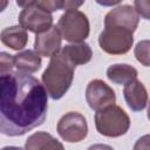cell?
I'll list each match as a JSON object with an SVG mask.
<instances>
[{
	"mask_svg": "<svg viewBox=\"0 0 150 150\" xmlns=\"http://www.w3.org/2000/svg\"><path fill=\"white\" fill-rule=\"evenodd\" d=\"M48 95L34 76L12 71L0 77V132L15 137L43 124Z\"/></svg>",
	"mask_w": 150,
	"mask_h": 150,
	"instance_id": "6da1fadb",
	"label": "cell"
},
{
	"mask_svg": "<svg viewBox=\"0 0 150 150\" xmlns=\"http://www.w3.org/2000/svg\"><path fill=\"white\" fill-rule=\"evenodd\" d=\"M75 66L66 59L61 52L50 57V61L45 69L41 81L47 95L53 100H60L64 96L73 83Z\"/></svg>",
	"mask_w": 150,
	"mask_h": 150,
	"instance_id": "7a4b0ae2",
	"label": "cell"
},
{
	"mask_svg": "<svg viewBox=\"0 0 150 150\" xmlns=\"http://www.w3.org/2000/svg\"><path fill=\"white\" fill-rule=\"evenodd\" d=\"M94 121L98 134L105 137H120L130 128L129 115L116 104L96 111Z\"/></svg>",
	"mask_w": 150,
	"mask_h": 150,
	"instance_id": "3957f363",
	"label": "cell"
},
{
	"mask_svg": "<svg viewBox=\"0 0 150 150\" xmlns=\"http://www.w3.org/2000/svg\"><path fill=\"white\" fill-rule=\"evenodd\" d=\"M56 27L62 39L71 43L84 42L90 32L88 16L79 9L66 11L60 16Z\"/></svg>",
	"mask_w": 150,
	"mask_h": 150,
	"instance_id": "277c9868",
	"label": "cell"
},
{
	"mask_svg": "<svg viewBox=\"0 0 150 150\" xmlns=\"http://www.w3.org/2000/svg\"><path fill=\"white\" fill-rule=\"evenodd\" d=\"M16 5L22 7V11L19 14V25L25 30L40 34L53 26L52 13L36 5L35 0L16 1Z\"/></svg>",
	"mask_w": 150,
	"mask_h": 150,
	"instance_id": "5b68a950",
	"label": "cell"
},
{
	"mask_svg": "<svg viewBox=\"0 0 150 150\" xmlns=\"http://www.w3.org/2000/svg\"><path fill=\"white\" fill-rule=\"evenodd\" d=\"M101 49L110 55L127 54L134 45V33L118 27L104 28L98 35Z\"/></svg>",
	"mask_w": 150,
	"mask_h": 150,
	"instance_id": "8992f818",
	"label": "cell"
},
{
	"mask_svg": "<svg viewBox=\"0 0 150 150\" xmlns=\"http://www.w3.org/2000/svg\"><path fill=\"white\" fill-rule=\"evenodd\" d=\"M56 130L59 136L66 142H81L88 135L87 120L82 114L77 111H69L59 120Z\"/></svg>",
	"mask_w": 150,
	"mask_h": 150,
	"instance_id": "52a82bcc",
	"label": "cell"
},
{
	"mask_svg": "<svg viewBox=\"0 0 150 150\" xmlns=\"http://www.w3.org/2000/svg\"><path fill=\"white\" fill-rule=\"evenodd\" d=\"M86 100L93 110L98 111L115 104L116 95L109 84L100 79H95L91 80L86 88Z\"/></svg>",
	"mask_w": 150,
	"mask_h": 150,
	"instance_id": "ba28073f",
	"label": "cell"
},
{
	"mask_svg": "<svg viewBox=\"0 0 150 150\" xmlns=\"http://www.w3.org/2000/svg\"><path fill=\"white\" fill-rule=\"evenodd\" d=\"M139 22V16L131 5H120L110 9L104 16V28L118 27L135 33Z\"/></svg>",
	"mask_w": 150,
	"mask_h": 150,
	"instance_id": "9c48e42d",
	"label": "cell"
},
{
	"mask_svg": "<svg viewBox=\"0 0 150 150\" xmlns=\"http://www.w3.org/2000/svg\"><path fill=\"white\" fill-rule=\"evenodd\" d=\"M62 36L56 26H52L48 30L36 34L34 41V52L39 56L53 57L61 50Z\"/></svg>",
	"mask_w": 150,
	"mask_h": 150,
	"instance_id": "30bf717a",
	"label": "cell"
},
{
	"mask_svg": "<svg viewBox=\"0 0 150 150\" xmlns=\"http://www.w3.org/2000/svg\"><path fill=\"white\" fill-rule=\"evenodd\" d=\"M123 96L128 107L132 111H142L148 105V90L145 86L138 80H135L124 86Z\"/></svg>",
	"mask_w": 150,
	"mask_h": 150,
	"instance_id": "8fae6325",
	"label": "cell"
},
{
	"mask_svg": "<svg viewBox=\"0 0 150 150\" xmlns=\"http://www.w3.org/2000/svg\"><path fill=\"white\" fill-rule=\"evenodd\" d=\"M25 150H64V146L49 132L38 131L26 139Z\"/></svg>",
	"mask_w": 150,
	"mask_h": 150,
	"instance_id": "7c38bea8",
	"label": "cell"
},
{
	"mask_svg": "<svg viewBox=\"0 0 150 150\" xmlns=\"http://www.w3.org/2000/svg\"><path fill=\"white\" fill-rule=\"evenodd\" d=\"M61 54L68 59L75 67L88 63L93 57V50L87 42L70 43L61 48Z\"/></svg>",
	"mask_w": 150,
	"mask_h": 150,
	"instance_id": "4fadbf2b",
	"label": "cell"
},
{
	"mask_svg": "<svg viewBox=\"0 0 150 150\" xmlns=\"http://www.w3.org/2000/svg\"><path fill=\"white\" fill-rule=\"evenodd\" d=\"M0 41L13 50H21L27 46L28 34L20 26H11L1 30Z\"/></svg>",
	"mask_w": 150,
	"mask_h": 150,
	"instance_id": "5bb4252c",
	"label": "cell"
},
{
	"mask_svg": "<svg viewBox=\"0 0 150 150\" xmlns=\"http://www.w3.org/2000/svg\"><path fill=\"white\" fill-rule=\"evenodd\" d=\"M138 71L135 67L127 63H115L108 67L107 77L109 81L116 84H128L137 80Z\"/></svg>",
	"mask_w": 150,
	"mask_h": 150,
	"instance_id": "9a60e30c",
	"label": "cell"
},
{
	"mask_svg": "<svg viewBox=\"0 0 150 150\" xmlns=\"http://www.w3.org/2000/svg\"><path fill=\"white\" fill-rule=\"evenodd\" d=\"M41 56H39L34 50L27 49L14 55V67L18 71L25 74H32L41 68Z\"/></svg>",
	"mask_w": 150,
	"mask_h": 150,
	"instance_id": "2e32d148",
	"label": "cell"
},
{
	"mask_svg": "<svg viewBox=\"0 0 150 150\" xmlns=\"http://www.w3.org/2000/svg\"><path fill=\"white\" fill-rule=\"evenodd\" d=\"M134 53L138 62H141L144 67H149V40L139 41L136 45Z\"/></svg>",
	"mask_w": 150,
	"mask_h": 150,
	"instance_id": "e0dca14e",
	"label": "cell"
},
{
	"mask_svg": "<svg viewBox=\"0 0 150 150\" xmlns=\"http://www.w3.org/2000/svg\"><path fill=\"white\" fill-rule=\"evenodd\" d=\"M14 67V55L6 52H0V77L12 73Z\"/></svg>",
	"mask_w": 150,
	"mask_h": 150,
	"instance_id": "ac0fdd59",
	"label": "cell"
},
{
	"mask_svg": "<svg viewBox=\"0 0 150 150\" xmlns=\"http://www.w3.org/2000/svg\"><path fill=\"white\" fill-rule=\"evenodd\" d=\"M36 5L48 11L49 13L59 9H64V1H61V0H38Z\"/></svg>",
	"mask_w": 150,
	"mask_h": 150,
	"instance_id": "d6986e66",
	"label": "cell"
},
{
	"mask_svg": "<svg viewBox=\"0 0 150 150\" xmlns=\"http://www.w3.org/2000/svg\"><path fill=\"white\" fill-rule=\"evenodd\" d=\"M149 135H144L141 138H138L134 145V150H149Z\"/></svg>",
	"mask_w": 150,
	"mask_h": 150,
	"instance_id": "ffe728a7",
	"label": "cell"
},
{
	"mask_svg": "<svg viewBox=\"0 0 150 150\" xmlns=\"http://www.w3.org/2000/svg\"><path fill=\"white\" fill-rule=\"evenodd\" d=\"M87 150H114V148H112V146H110V145H108V144L96 143V144L90 145Z\"/></svg>",
	"mask_w": 150,
	"mask_h": 150,
	"instance_id": "44dd1931",
	"label": "cell"
},
{
	"mask_svg": "<svg viewBox=\"0 0 150 150\" xmlns=\"http://www.w3.org/2000/svg\"><path fill=\"white\" fill-rule=\"evenodd\" d=\"M8 6V1L7 0H0V13Z\"/></svg>",
	"mask_w": 150,
	"mask_h": 150,
	"instance_id": "7402d4cb",
	"label": "cell"
},
{
	"mask_svg": "<svg viewBox=\"0 0 150 150\" xmlns=\"http://www.w3.org/2000/svg\"><path fill=\"white\" fill-rule=\"evenodd\" d=\"M0 150H25V149H22L20 146H4Z\"/></svg>",
	"mask_w": 150,
	"mask_h": 150,
	"instance_id": "603a6c76",
	"label": "cell"
}]
</instances>
